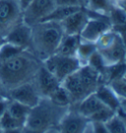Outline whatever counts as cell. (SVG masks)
<instances>
[{"instance_id": "cell-8", "label": "cell", "mask_w": 126, "mask_h": 133, "mask_svg": "<svg viewBox=\"0 0 126 133\" xmlns=\"http://www.w3.org/2000/svg\"><path fill=\"white\" fill-rule=\"evenodd\" d=\"M55 7V0H33L23 10V22L32 27L42 22Z\"/></svg>"}, {"instance_id": "cell-9", "label": "cell", "mask_w": 126, "mask_h": 133, "mask_svg": "<svg viewBox=\"0 0 126 133\" xmlns=\"http://www.w3.org/2000/svg\"><path fill=\"white\" fill-rule=\"evenodd\" d=\"M112 29L111 23L108 16L95 14L91 16L80 34V37L83 41L96 43L101 36Z\"/></svg>"}, {"instance_id": "cell-24", "label": "cell", "mask_w": 126, "mask_h": 133, "mask_svg": "<svg viewBox=\"0 0 126 133\" xmlns=\"http://www.w3.org/2000/svg\"><path fill=\"white\" fill-rule=\"evenodd\" d=\"M116 114V111L112 110L108 107H104L98 111L95 112L93 115L89 117L90 122H102V123H107L109 119L113 117Z\"/></svg>"}, {"instance_id": "cell-42", "label": "cell", "mask_w": 126, "mask_h": 133, "mask_svg": "<svg viewBox=\"0 0 126 133\" xmlns=\"http://www.w3.org/2000/svg\"><path fill=\"white\" fill-rule=\"evenodd\" d=\"M0 133H2V128L0 127Z\"/></svg>"}, {"instance_id": "cell-30", "label": "cell", "mask_w": 126, "mask_h": 133, "mask_svg": "<svg viewBox=\"0 0 126 133\" xmlns=\"http://www.w3.org/2000/svg\"><path fill=\"white\" fill-rule=\"evenodd\" d=\"M93 125V133H110L105 123L102 122H91Z\"/></svg>"}, {"instance_id": "cell-17", "label": "cell", "mask_w": 126, "mask_h": 133, "mask_svg": "<svg viewBox=\"0 0 126 133\" xmlns=\"http://www.w3.org/2000/svg\"><path fill=\"white\" fill-rule=\"evenodd\" d=\"M80 43V35H64L55 53L64 56H76Z\"/></svg>"}, {"instance_id": "cell-4", "label": "cell", "mask_w": 126, "mask_h": 133, "mask_svg": "<svg viewBox=\"0 0 126 133\" xmlns=\"http://www.w3.org/2000/svg\"><path fill=\"white\" fill-rule=\"evenodd\" d=\"M65 109L67 108L54 105L48 98H42L39 103L31 109L25 126L45 132L56 122L59 123L62 116L67 111L64 110Z\"/></svg>"}, {"instance_id": "cell-29", "label": "cell", "mask_w": 126, "mask_h": 133, "mask_svg": "<svg viewBox=\"0 0 126 133\" xmlns=\"http://www.w3.org/2000/svg\"><path fill=\"white\" fill-rule=\"evenodd\" d=\"M56 6L85 7V0H55Z\"/></svg>"}, {"instance_id": "cell-25", "label": "cell", "mask_w": 126, "mask_h": 133, "mask_svg": "<svg viewBox=\"0 0 126 133\" xmlns=\"http://www.w3.org/2000/svg\"><path fill=\"white\" fill-rule=\"evenodd\" d=\"M23 50H25V49L19 48L17 45H14L12 43L4 42L0 46V61L6 60L8 58L15 56L20 52H22Z\"/></svg>"}, {"instance_id": "cell-5", "label": "cell", "mask_w": 126, "mask_h": 133, "mask_svg": "<svg viewBox=\"0 0 126 133\" xmlns=\"http://www.w3.org/2000/svg\"><path fill=\"white\" fill-rule=\"evenodd\" d=\"M96 45L107 66L125 61L126 45L122 36L116 31L111 29L104 33L96 42Z\"/></svg>"}, {"instance_id": "cell-3", "label": "cell", "mask_w": 126, "mask_h": 133, "mask_svg": "<svg viewBox=\"0 0 126 133\" xmlns=\"http://www.w3.org/2000/svg\"><path fill=\"white\" fill-rule=\"evenodd\" d=\"M100 73L87 64L65 78L61 82V85L69 92L72 103H79L96 91L100 85Z\"/></svg>"}, {"instance_id": "cell-22", "label": "cell", "mask_w": 126, "mask_h": 133, "mask_svg": "<svg viewBox=\"0 0 126 133\" xmlns=\"http://www.w3.org/2000/svg\"><path fill=\"white\" fill-rule=\"evenodd\" d=\"M48 99L51 101L54 105L61 107V108H68L72 104V99H71L69 92L61 84L56 88L51 95L48 97Z\"/></svg>"}, {"instance_id": "cell-1", "label": "cell", "mask_w": 126, "mask_h": 133, "mask_svg": "<svg viewBox=\"0 0 126 133\" xmlns=\"http://www.w3.org/2000/svg\"><path fill=\"white\" fill-rule=\"evenodd\" d=\"M42 62L33 52L25 49L22 52L0 61V82L7 91L35 79Z\"/></svg>"}, {"instance_id": "cell-10", "label": "cell", "mask_w": 126, "mask_h": 133, "mask_svg": "<svg viewBox=\"0 0 126 133\" xmlns=\"http://www.w3.org/2000/svg\"><path fill=\"white\" fill-rule=\"evenodd\" d=\"M7 98L9 100L16 101L23 105H28L32 109L39 103L42 97L41 96L33 80L9 90Z\"/></svg>"}, {"instance_id": "cell-40", "label": "cell", "mask_w": 126, "mask_h": 133, "mask_svg": "<svg viewBox=\"0 0 126 133\" xmlns=\"http://www.w3.org/2000/svg\"><path fill=\"white\" fill-rule=\"evenodd\" d=\"M122 79H123V80H124V81H126V73H125V74H124V76L122 77Z\"/></svg>"}, {"instance_id": "cell-15", "label": "cell", "mask_w": 126, "mask_h": 133, "mask_svg": "<svg viewBox=\"0 0 126 133\" xmlns=\"http://www.w3.org/2000/svg\"><path fill=\"white\" fill-rule=\"evenodd\" d=\"M94 93L105 107L117 112V110L120 108V99L108 84L98 85Z\"/></svg>"}, {"instance_id": "cell-2", "label": "cell", "mask_w": 126, "mask_h": 133, "mask_svg": "<svg viewBox=\"0 0 126 133\" xmlns=\"http://www.w3.org/2000/svg\"><path fill=\"white\" fill-rule=\"evenodd\" d=\"M64 32L60 23L45 21L32 26V45L34 54L43 61L57 50Z\"/></svg>"}, {"instance_id": "cell-16", "label": "cell", "mask_w": 126, "mask_h": 133, "mask_svg": "<svg viewBox=\"0 0 126 133\" xmlns=\"http://www.w3.org/2000/svg\"><path fill=\"white\" fill-rule=\"evenodd\" d=\"M77 104H78V107H77L76 110L82 115H84L85 117H87L88 119L95 112H97L100 109H102L103 108L105 107L100 101V99L96 96L95 93L90 94L89 96H87L86 98H84L83 100L80 101Z\"/></svg>"}, {"instance_id": "cell-35", "label": "cell", "mask_w": 126, "mask_h": 133, "mask_svg": "<svg viewBox=\"0 0 126 133\" xmlns=\"http://www.w3.org/2000/svg\"><path fill=\"white\" fill-rule=\"evenodd\" d=\"M22 133H45V132H44V131L36 130V129H32V128H29V127L24 126L23 130H22Z\"/></svg>"}, {"instance_id": "cell-36", "label": "cell", "mask_w": 126, "mask_h": 133, "mask_svg": "<svg viewBox=\"0 0 126 133\" xmlns=\"http://www.w3.org/2000/svg\"><path fill=\"white\" fill-rule=\"evenodd\" d=\"M18 1H19V4H20V7H21V9L23 11L33 0H18Z\"/></svg>"}, {"instance_id": "cell-34", "label": "cell", "mask_w": 126, "mask_h": 133, "mask_svg": "<svg viewBox=\"0 0 126 133\" xmlns=\"http://www.w3.org/2000/svg\"><path fill=\"white\" fill-rule=\"evenodd\" d=\"M23 127H18V128H11V129H3L2 133H22Z\"/></svg>"}, {"instance_id": "cell-27", "label": "cell", "mask_w": 126, "mask_h": 133, "mask_svg": "<svg viewBox=\"0 0 126 133\" xmlns=\"http://www.w3.org/2000/svg\"><path fill=\"white\" fill-rule=\"evenodd\" d=\"M25 124L22 123L17 119H15L13 116H11L7 109L3 115L0 117V127L3 129H11V128H18V127H24Z\"/></svg>"}, {"instance_id": "cell-14", "label": "cell", "mask_w": 126, "mask_h": 133, "mask_svg": "<svg viewBox=\"0 0 126 133\" xmlns=\"http://www.w3.org/2000/svg\"><path fill=\"white\" fill-rule=\"evenodd\" d=\"M90 17L91 15L85 7L71 14L60 23L64 35H80Z\"/></svg>"}, {"instance_id": "cell-38", "label": "cell", "mask_w": 126, "mask_h": 133, "mask_svg": "<svg viewBox=\"0 0 126 133\" xmlns=\"http://www.w3.org/2000/svg\"><path fill=\"white\" fill-rule=\"evenodd\" d=\"M116 114H119V115L121 116L122 118H123V120H124V122H125V125H126V115H125V114H123L122 112H120V111H117Z\"/></svg>"}, {"instance_id": "cell-20", "label": "cell", "mask_w": 126, "mask_h": 133, "mask_svg": "<svg viewBox=\"0 0 126 133\" xmlns=\"http://www.w3.org/2000/svg\"><path fill=\"white\" fill-rule=\"evenodd\" d=\"M81 8L84 7H73V6H56L53 9L50 14L47 16L45 19L42 22L45 21H51V22H57V23H61L62 21L69 17L71 14H73L74 12L80 10Z\"/></svg>"}, {"instance_id": "cell-18", "label": "cell", "mask_w": 126, "mask_h": 133, "mask_svg": "<svg viewBox=\"0 0 126 133\" xmlns=\"http://www.w3.org/2000/svg\"><path fill=\"white\" fill-rule=\"evenodd\" d=\"M96 51H97L96 43L83 41L81 38V43H80L78 49H77V52H76V58L79 60L81 66L87 65L90 58L93 56V54Z\"/></svg>"}, {"instance_id": "cell-19", "label": "cell", "mask_w": 126, "mask_h": 133, "mask_svg": "<svg viewBox=\"0 0 126 133\" xmlns=\"http://www.w3.org/2000/svg\"><path fill=\"white\" fill-rule=\"evenodd\" d=\"M31 108L26 105H23L19 102L13 100H9L8 105H7V111L8 114L13 116L15 119L21 121L22 123H26V119L30 114Z\"/></svg>"}, {"instance_id": "cell-12", "label": "cell", "mask_w": 126, "mask_h": 133, "mask_svg": "<svg viewBox=\"0 0 126 133\" xmlns=\"http://www.w3.org/2000/svg\"><path fill=\"white\" fill-rule=\"evenodd\" d=\"M4 39L23 49H28L32 45V27L22 21L10 30Z\"/></svg>"}, {"instance_id": "cell-11", "label": "cell", "mask_w": 126, "mask_h": 133, "mask_svg": "<svg viewBox=\"0 0 126 133\" xmlns=\"http://www.w3.org/2000/svg\"><path fill=\"white\" fill-rule=\"evenodd\" d=\"M89 122V119L76 109L68 110L58 123L59 133H85Z\"/></svg>"}, {"instance_id": "cell-31", "label": "cell", "mask_w": 126, "mask_h": 133, "mask_svg": "<svg viewBox=\"0 0 126 133\" xmlns=\"http://www.w3.org/2000/svg\"><path fill=\"white\" fill-rule=\"evenodd\" d=\"M8 103H9V99H2V100H0V117L3 115L5 111H6V109H7V105H8Z\"/></svg>"}, {"instance_id": "cell-26", "label": "cell", "mask_w": 126, "mask_h": 133, "mask_svg": "<svg viewBox=\"0 0 126 133\" xmlns=\"http://www.w3.org/2000/svg\"><path fill=\"white\" fill-rule=\"evenodd\" d=\"M110 133H126V125L119 114H115L105 123Z\"/></svg>"}, {"instance_id": "cell-37", "label": "cell", "mask_w": 126, "mask_h": 133, "mask_svg": "<svg viewBox=\"0 0 126 133\" xmlns=\"http://www.w3.org/2000/svg\"><path fill=\"white\" fill-rule=\"evenodd\" d=\"M7 94H8L7 89H6L4 86H3V84L0 82V95L2 96V97H4V98H7ZM7 99H8V98H7Z\"/></svg>"}, {"instance_id": "cell-41", "label": "cell", "mask_w": 126, "mask_h": 133, "mask_svg": "<svg viewBox=\"0 0 126 133\" xmlns=\"http://www.w3.org/2000/svg\"><path fill=\"white\" fill-rule=\"evenodd\" d=\"M2 99H4V97H2V96L0 95V100H2ZM6 99H7V98H6Z\"/></svg>"}, {"instance_id": "cell-28", "label": "cell", "mask_w": 126, "mask_h": 133, "mask_svg": "<svg viewBox=\"0 0 126 133\" xmlns=\"http://www.w3.org/2000/svg\"><path fill=\"white\" fill-rule=\"evenodd\" d=\"M108 85L111 87V89L115 92L119 99H126V81L121 78L108 83Z\"/></svg>"}, {"instance_id": "cell-7", "label": "cell", "mask_w": 126, "mask_h": 133, "mask_svg": "<svg viewBox=\"0 0 126 133\" xmlns=\"http://www.w3.org/2000/svg\"><path fill=\"white\" fill-rule=\"evenodd\" d=\"M23 21V11L18 0H0V37L4 38L10 30Z\"/></svg>"}, {"instance_id": "cell-39", "label": "cell", "mask_w": 126, "mask_h": 133, "mask_svg": "<svg viewBox=\"0 0 126 133\" xmlns=\"http://www.w3.org/2000/svg\"><path fill=\"white\" fill-rule=\"evenodd\" d=\"M5 42V39L3 38H1V37H0V46H1V44H2V43H4Z\"/></svg>"}, {"instance_id": "cell-23", "label": "cell", "mask_w": 126, "mask_h": 133, "mask_svg": "<svg viewBox=\"0 0 126 133\" xmlns=\"http://www.w3.org/2000/svg\"><path fill=\"white\" fill-rule=\"evenodd\" d=\"M108 18H109V21L111 23L112 29L123 27L126 25L125 11L114 3H113L112 7L110 8V11L108 13Z\"/></svg>"}, {"instance_id": "cell-13", "label": "cell", "mask_w": 126, "mask_h": 133, "mask_svg": "<svg viewBox=\"0 0 126 133\" xmlns=\"http://www.w3.org/2000/svg\"><path fill=\"white\" fill-rule=\"evenodd\" d=\"M37 90L42 98H48L61 83L50 71L42 65L34 79Z\"/></svg>"}, {"instance_id": "cell-21", "label": "cell", "mask_w": 126, "mask_h": 133, "mask_svg": "<svg viewBox=\"0 0 126 133\" xmlns=\"http://www.w3.org/2000/svg\"><path fill=\"white\" fill-rule=\"evenodd\" d=\"M113 0H85V8L95 14L108 16Z\"/></svg>"}, {"instance_id": "cell-32", "label": "cell", "mask_w": 126, "mask_h": 133, "mask_svg": "<svg viewBox=\"0 0 126 133\" xmlns=\"http://www.w3.org/2000/svg\"><path fill=\"white\" fill-rule=\"evenodd\" d=\"M117 111H120L126 115V99H120V108Z\"/></svg>"}, {"instance_id": "cell-6", "label": "cell", "mask_w": 126, "mask_h": 133, "mask_svg": "<svg viewBox=\"0 0 126 133\" xmlns=\"http://www.w3.org/2000/svg\"><path fill=\"white\" fill-rule=\"evenodd\" d=\"M42 65L51 72L60 83L81 67L76 56H64L56 53L44 59Z\"/></svg>"}, {"instance_id": "cell-33", "label": "cell", "mask_w": 126, "mask_h": 133, "mask_svg": "<svg viewBox=\"0 0 126 133\" xmlns=\"http://www.w3.org/2000/svg\"><path fill=\"white\" fill-rule=\"evenodd\" d=\"M113 3L119 6L121 9H123L126 13V0H113Z\"/></svg>"}]
</instances>
